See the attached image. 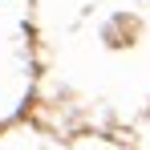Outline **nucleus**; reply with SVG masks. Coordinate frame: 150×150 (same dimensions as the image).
<instances>
[]
</instances>
